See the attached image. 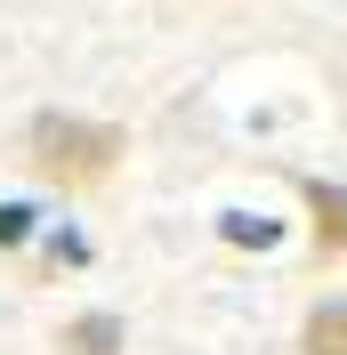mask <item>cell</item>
I'll return each mask as SVG.
<instances>
[{"label": "cell", "mask_w": 347, "mask_h": 355, "mask_svg": "<svg viewBox=\"0 0 347 355\" xmlns=\"http://www.w3.org/2000/svg\"><path fill=\"white\" fill-rule=\"evenodd\" d=\"M33 162L65 186H89L121 162V130L113 121H73V113H41L33 121Z\"/></svg>", "instance_id": "cell-1"}, {"label": "cell", "mask_w": 347, "mask_h": 355, "mask_svg": "<svg viewBox=\"0 0 347 355\" xmlns=\"http://www.w3.org/2000/svg\"><path fill=\"white\" fill-rule=\"evenodd\" d=\"M299 194H307V210H315V243L339 250L347 243V186H315V178H307Z\"/></svg>", "instance_id": "cell-2"}, {"label": "cell", "mask_w": 347, "mask_h": 355, "mask_svg": "<svg viewBox=\"0 0 347 355\" xmlns=\"http://www.w3.org/2000/svg\"><path fill=\"white\" fill-rule=\"evenodd\" d=\"M307 355H347V299H331V307L307 315V331H299Z\"/></svg>", "instance_id": "cell-3"}, {"label": "cell", "mask_w": 347, "mask_h": 355, "mask_svg": "<svg viewBox=\"0 0 347 355\" xmlns=\"http://www.w3.org/2000/svg\"><path fill=\"white\" fill-rule=\"evenodd\" d=\"M24 234H33V210L24 202H0V250H17Z\"/></svg>", "instance_id": "cell-5"}, {"label": "cell", "mask_w": 347, "mask_h": 355, "mask_svg": "<svg viewBox=\"0 0 347 355\" xmlns=\"http://www.w3.org/2000/svg\"><path fill=\"white\" fill-rule=\"evenodd\" d=\"M65 347L73 355H113L121 347V315H81V323H65Z\"/></svg>", "instance_id": "cell-4"}]
</instances>
